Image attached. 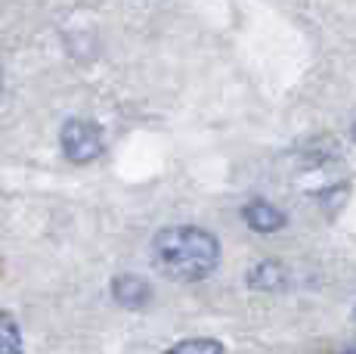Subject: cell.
Listing matches in <instances>:
<instances>
[{
  "instance_id": "cell-1",
  "label": "cell",
  "mask_w": 356,
  "mask_h": 354,
  "mask_svg": "<svg viewBox=\"0 0 356 354\" xmlns=\"http://www.w3.org/2000/svg\"><path fill=\"white\" fill-rule=\"evenodd\" d=\"M152 258L155 268L168 274L170 280L198 283L208 274H214L220 264V243L204 227L180 224V227H168L155 236Z\"/></svg>"
},
{
  "instance_id": "cell-2",
  "label": "cell",
  "mask_w": 356,
  "mask_h": 354,
  "mask_svg": "<svg viewBox=\"0 0 356 354\" xmlns=\"http://www.w3.org/2000/svg\"><path fill=\"white\" fill-rule=\"evenodd\" d=\"M59 143H63V153L68 162L74 165H87V162L99 159L106 143H102V131L93 121L84 118H72L63 125V134H59Z\"/></svg>"
},
{
  "instance_id": "cell-3",
  "label": "cell",
  "mask_w": 356,
  "mask_h": 354,
  "mask_svg": "<svg viewBox=\"0 0 356 354\" xmlns=\"http://www.w3.org/2000/svg\"><path fill=\"white\" fill-rule=\"evenodd\" d=\"M112 298L127 311L146 308L149 298H152V286L136 274H121V277L112 280Z\"/></svg>"
},
{
  "instance_id": "cell-4",
  "label": "cell",
  "mask_w": 356,
  "mask_h": 354,
  "mask_svg": "<svg viewBox=\"0 0 356 354\" xmlns=\"http://www.w3.org/2000/svg\"><path fill=\"white\" fill-rule=\"evenodd\" d=\"M242 215H245V224L251 230H257V233H276V230L285 227V215L266 199H251Z\"/></svg>"
},
{
  "instance_id": "cell-5",
  "label": "cell",
  "mask_w": 356,
  "mask_h": 354,
  "mask_svg": "<svg viewBox=\"0 0 356 354\" xmlns=\"http://www.w3.org/2000/svg\"><path fill=\"white\" fill-rule=\"evenodd\" d=\"M289 274L279 261H260L248 270V286L251 289H260V292H273V289H282Z\"/></svg>"
},
{
  "instance_id": "cell-6",
  "label": "cell",
  "mask_w": 356,
  "mask_h": 354,
  "mask_svg": "<svg viewBox=\"0 0 356 354\" xmlns=\"http://www.w3.org/2000/svg\"><path fill=\"white\" fill-rule=\"evenodd\" d=\"M19 348H22V332L10 317L0 314V354H10Z\"/></svg>"
},
{
  "instance_id": "cell-7",
  "label": "cell",
  "mask_w": 356,
  "mask_h": 354,
  "mask_svg": "<svg viewBox=\"0 0 356 354\" xmlns=\"http://www.w3.org/2000/svg\"><path fill=\"white\" fill-rule=\"evenodd\" d=\"M174 351H223V345L217 339H186V342H177Z\"/></svg>"
},
{
  "instance_id": "cell-8",
  "label": "cell",
  "mask_w": 356,
  "mask_h": 354,
  "mask_svg": "<svg viewBox=\"0 0 356 354\" xmlns=\"http://www.w3.org/2000/svg\"><path fill=\"white\" fill-rule=\"evenodd\" d=\"M0 93H3V69H0Z\"/></svg>"
},
{
  "instance_id": "cell-9",
  "label": "cell",
  "mask_w": 356,
  "mask_h": 354,
  "mask_svg": "<svg viewBox=\"0 0 356 354\" xmlns=\"http://www.w3.org/2000/svg\"><path fill=\"white\" fill-rule=\"evenodd\" d=\"M350 134H353V140H356V125H353V131H350Z\"/></svg>"
}]
</instances>
